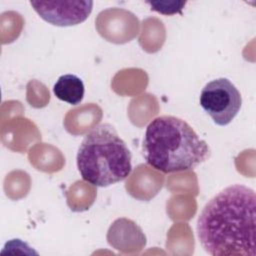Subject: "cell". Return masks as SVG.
<instances>
[{
	"mask_svg": "<svg viewBox=\"0 0 256 256\" xmlns=\"http://www.w3.org/2000/svg\"><path fill=\"white\" fill-rule=\"evenodd\" d=\"M76 160L82 178L98 187L123 181L132 171L130 150L107 123L97 125L85 135Z\"/></svg>",
	"mask_w": 256,
	"mask_h": 256,
	"instance_id": "3",
	"label": "cell"
},
{
	"mask_svg": "<svg viewBox=\"0 0 256 256\" xmlns=\"http://www.w3.org/2000/svg\"><path fill=\"white\" fill-rule=\"evenodd\" d=\"M255 208L253 189L234 184L215 195L197 220V235L210 255L255 256Z\"/></svg>",
	"mask_w": 256,
	"mask_h": 256,
	"instance_id": "1",
	"label": "cell"
},
{
	"mask_svg": "<svg viewBox=\"0 0 256 256\" xmlns=\"http://www.w3.org/2000/svg\"><path fill=\"white\" fill-rule=\"evenodd\" d=\"M200 106L219 126L228 125L238 114L242 97L235 85L221 77L208 82L200 94Z\"/></svg>",
	"mask_w": 256,
	"mask_h": 256,
	"instance_id": "4",
	"label": "cell"
},
{
	"mask_svg": "<svg viewBox=\"0 0 256 256\" xmlns=\"http://www.w3.org/2000/svg\"><path fill=\"white\" fill-rule=\"evenodd\" d=\"M146 3L150 5L151 10L165 15L181 13V10L186 4L183 1H147Z\"/></svg>",
	"mask_w": 256,
	"mask_h": 256,
	"instance_id": "7",
	"label": "cell"
},
{
	"mask_svg": "<svg viewBox=\"0 0 256 256\" xmlns=\"http://www.w3.org/2000/svg\"><path fill=\"white\" fill-rule=\"evenodd\" d=\"M34 11L46 22L60 27L84 22L92 12V1H30Z\"/></svg>",
	"mask_w": 256,
	"mask_h": 256,
	"instance_id": "5",
	"label": "cell"
},
{
	"mask_svg": "<svg viewBox=\"0 0 256 256\" xmlns=\"http://www.w3.org/2000/svg\"><path fill=\"white\" fill-rule=\"evenodd\" d=\"M142 147L146 162L163 173L193 170L211 154L207 142L186 121L171 115L148 124Z\"/></svg>",
	"mask_w": 256,
	"mask_h": 256,
	"instance_id": "2",
	"label": "cell"
},
{
	"mask_svg": "<svg viewBox=\"0 0 256 256\" xmlns=\"http://www.w3.org/2000/svg\"><path fill=\"white\" fill-rule=\"evenodd\" d=\"M83 81L74 74H64L58 78L53 86L54 95L70 105H78L84 97Z\"/></svg>",
	"mask_w": 256,
	"mask_h": 256,
	"instance_id": "6",
	"label": "cell"
}]
</instances>
